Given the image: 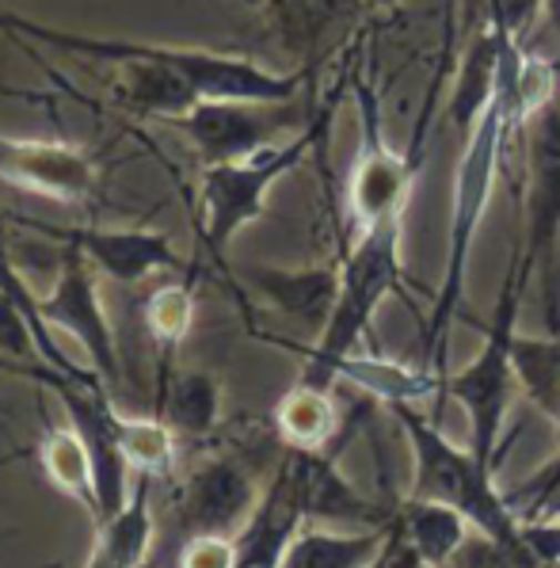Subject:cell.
I'll return each mask as SVG.
<instances>
[{"mask_svg": "<svg viewBox=\"0 0 560 568\" xmlns=\"http://www.w3.org/2000/svg\"><path fill=\"white\" fill-rule=\"evenodd\" d=\"M519 42H511L503 54V77L496 89L488 111L477 119V126L469 130L466 150H461L458 172H454V195H450V225H446V267H442V286L435 294V310L427 317L424 328V371L446 378V332H450L458 305L466 298V267L472 237H477L480 222L492 203L496 176H500L503 150L511 142V134L519 126H527V111L515 92V58H519Z\"/></svg>", "mask_w": 560, "mask_h": 568, "instance_id": "cell-1", "label": "cell"}, {"mask_svg": "<svg viewBox=\"0 0 560 568\" xmlns=\"http://www.w3.org/2000/svg\"><path fill=\"white\" fill-rule=\"evenodd\" d=\"M397 424L405 427L408 443H413L416 477L413 496L416 500L446 504L469 523L477 535L500 541V546L515 549V554H530L527 538H522V523L515 508L507 504L503 493H496L492 469H485L472 450L454 447L442 435L439 419H427L416 413L413 400H389ZM533 557V554H530Z\"/></svg>", "mask_w": 560, "mask_h": 568, "instance_id": "cell-2", "label": "cell"}, {"mask_svg": "<svg viewBox=\"0 0 560 568\" xmlns=\"http://www.w3.org/2000/svg\"><path fill=\"white\" fill-rule=\"evenodd\" d=\"M400 222L378 225L358 233L355 244L339 256V302L332 310L325 332L305 352L302 382L332 389L339 378V366L352 359L355 344L366 336L378 305L400 286Z\"/></svg>", "mask_w": 560, "mask_h": 568, "instance_id": "cell-3", "label": "cell"}, {"mask_svg": "<svg viewBox=\"0 0 560 568\" xmlns=\"http://www.w3.org/2000/svg\"><path fill=\"white\" fill-rule=\"evenodd\" d=\"M320 130L309 126L291 142H275L267 150L244 156V161L225 164H203V180H198V241L210 252L214 264H225V248L236 233H244L252 222L267 214V199L275 183L302 169V161L317 150Z\"/></svg>", "mask_w": 560, "mask_h": 568, "instance_id": "cell-4", "label": "cell"}, {"mask_svg": "<svg viewBox=\"0 0 560 568\" xmlns=\"http://www.w3.org/2000/svg\"><path fill=\"white\" fill-rule=\"evenodd\" d=\"M527 283L530 278L522 275L519 260H511L496 317L485 332V347L472 355L469 366H461L458 374H446L442 378V393H450L469 416V435H472L469 450L492 474H496V454H500L507 405H511V386H515L511 339H515V317H519V302Z\"/></svg>", "mask_w": 560, "mask_h": 568, "instance_id": "cell-5", "label": "cell"}, {"mask_svg": "<svg viewBox=\"0 0 560 568\" xmlns=\"http://www.w3.org/2000/svg\"><path fill=\"white\" fill-rule=\"evenodd\" d=\"M557 252H560V108L549 103V108H541L530 119L522 241L515 248L522 275L546 278L549 317L557 310Z\"/></svg>", "mask_w": 560, "mask_h": 568, "instance_id": "cell-6", "label": "cell"}, {"mask_svg": "<svg viewBox=\"0 0 560 568\" xmlns=\"http://www.w3.org/2000/svg\"><path fill=\"white\" fill-rule=\"evenodd\" d=\"M355 103H358V156L352 169V222L355 233L378 230V225L400 222L416 183V153H397L385 138L381 126V103L370 84L355 81Z\"/></svg>", "mask_w": 560, "mask_h": 568, "instance_id": "cell-7", "label": "cell"}, {"mask_svg": "<svg viewBox=\"0 0 560 568\" xmlns=\"http://www.w3.org/2000/svg\"><path fill=\"white\" fill-rule=\"evenodd\" d=\"M100 271L89 264L81 248H69L61 244V267L58 278L47 294L39 298V313L50 328L73 336L84 347L92 363V374L103 382L108 389H115L122 382V363H119V339L115 328L108 321L100 298Z\"/></svg>", "mask_w": 560, "mask_h": 568, "instance_id": "cell-8", "label": "cell"}, {"mask_svg": "<svg viewBox=\"0 0 560 568\" xmlns=\"http://www.w3.org/2000/svg\"><path fill=\"white\" fill-rule=\"evenodd\" d=\"M0 180L54 203H89L100 191V164L92 150L61 138L0 134Z\"/></svg>", "mask_w": 560, "mask_h": 568, "instance_id": "cell-9", "label": "cell"}, {"mask_svg": "<svg viewBox=\"0 0 560 568\" xmlns=\"http://www.w3.org/2000/svg\"><path fill=\"white\" fill-rule=\"evenodd\" d=\"M8 222H16L20 230H34L54 244H69L81 248L89 256V264L108 275L111 283L134 286L142 278L156 275V271L180 267V256L172 248V241L156 230H100V225H50L34 222L23 214H8Z\"/></svg>", "mask_w": 560, "mask_h": 568, "instance_id": "cell-10", "label": "cell"}, {"mask_svg": "<svg viewBox=\"0 0 560 568\" xmlns=\"http://www.w3.org/2000/svg\"><path fill=\"white\" fill-rule=\"evenodd\" d=\"M259 488L236 458H210L176 493L180 541L191 535H230L241 538L259 508Z\"/></svg>", "mask_w": 560, "mask_h": 568, "instance_id": "cell-11", "label": "cell"}, {"mask_svg": "<svg viewBox=\"0 0 560 568\" xmlns=\"http://www.w3.org/2000/svg\"><path fill=\"white\" fill-rule=\"evenodd\" d=\"M275 111L278 108H267V103L198 100L172 126L195 145L203 164H225V161H244V156L278 142L283 122H278Z\"/></svg>", "mask_w": 560, "mask_h": 568, "instance_id": "cell-12", "label": "cell"}, {"mask_svg": "<svg viewBox=\"0 0 560 568\" xmlns=\"http://www.w3.org/2000/svg\"><path fill=\"white\" fill-rule=\"evenodd\" d=\"M291 488L297 496L302 519H355V523H374V527H389L393 515L374 508L370 500L355 493L336 469V458L325 450H291V458L283 462Z\"/></svg>", "mask_w": 560, "mask_h": 568, "instance_id": "cell-13", "label": "cell"}, {"mask_svg": "<svg viewBox=\"0 0 560 568\" xmlns=\"http://www.w3.org/2000/svg\"><path fill=\"white\" fill-rule=\"evenodd\" d=\"M244 283L283 317L313 328L320 336L339 302V264L317 267H244Z\"/></svg>", "mask_w": 560, "mask_h": 568, "instance_id": "cell-14", "label": "cell"}, {"mask_svg": "<svg viewBox=\"0 0 560 568\" xmlns=\"http://www.w3.org/2000/svg\"><path fill=\"white\" fill-rule=\"evenodd\" d=\"M511 42H519V39L496 31L492 23H485V28L469 39L466 54H461V65H458V81H454L450 103H446V119H450V126L466 130V134L477 126V119L485 115L496 89H500L503 54H507Z\"/></svg>", "mask_w": 560, "mask_h": 568, "instance_id": "cell-15", "label": "cell"}, {"mask_svg": "<svg viewBox=\"0 0 560 568\" xmlns=\"http://www.w3.org/2000/svg\"><path fill=\"white\" fill-rule=\"evenodd\" d=\"M393 530L419 561L431 568H450V561L469 541V523L458 511L446 508V504L416 500V496H408L400 511L393 515Z\"/></svg>", "mask_w": 560, "mask_h": 568, "instance_id": "cell-16", "label": "cell"}, {"mask_svg": "<svg viewBox=\"0 0 560 568\" xmlns=\"http://www.w3.org/2000/svg\"><path fill=\"white\" fill-rule=\"evenodd\" d=\"M358 4H366V0H264L259 8L267 12L271 31L283 42L286 54L309 61L320 42L328 39V31L352 20Z\"/></svg>", "mask_w": 560, "mask_h": 568, "instance_id": "cell-17", "label": "cell"}, {"mask_svg": "<svg viewBox=\"0 0 560 568\" xmlns=\"http://www.w3.org/2000/svg\"><path fill=\"white\" fill-rule=\"evenodd\" d=\"M161 416L176 435H210L222 419V386L210 371H164Z\"/></svg>", "mask_w": 560, "mask_h": 568, "instance_id": "cell-18", "label": "cell"}, {"mask_svg": "<svg viewBox=\"0 0 560 568\" xmlns=\"http://www.w3.org/2000/svg\"><path fill=\"white\" fill-rule=\"evenodd\" d=\"M389 541V527L366 535H332V530H297L286 541L278 568H366Z\"/></svg>", "mask_w": 560, "mask_h": 568, "instance_id": "cell-19", "label": "cell"}, {"mask_svg": "<svg viewBox=\"0 0 560 568\" xmlns=\"http://www.w3.org/2000/svg\"><path fill=\"white\" fill-rule=\"evenodd\" d=\"M275 427L291 450H325L339 427L332 389L297 378V386L275 405Z\"/></svg>", "mask_w": 560, "mask_h": 568, "instance_id": "cell-20", "label": "cell"}, {"mask_svg": "<svg viewBox=\"0 0 560 568\" xmlns=\"http://www.w3.org/2000/svg\"><path fill=\"white\" fill-rule=\"evenodd\" d=\"M39 466L50 485L61 496L84 504L95 515V474H92V454L89 443L81 439L73 424L69 427H47L39 439Z\"/></svg>", "mask_w": 560, "mask_h": 568, "instance_id": "cell-21", "label": "cell"}, {"mask_svg": "<svg viewBox=\"0 0 560 568\" xmlns=\"http://www.w3.org/2000/svg\"><path fill=\"white\" fill-rule=\"evenodd\" d=\"M511 366L515 382L527 393L533 408H541L549 419H560V336H522L511 339Z\"/></svg>", "mask_w": 560, "mask_h": 568, "instance_id": "cell-22", "label": "cell"}, {"mask_svg": "<svg viewBox=\"0 0 560 568\" xmlns=\"http://www.w3.org/2000/svg\"><path fill=\"white\" fill-rule=\"evenodd\" d=\"M111 424H115V439L138 477L156 480V477L172 474L180 443H176V432L169 427V419L164 416H126L115 408Z\"/></svg>", "mask_w": 560, "mask_h": 568, "instance_id": "cell-23", "label": "cell"}, {"mask_svg": "<svg viewBox=\"0 0 560 568\" xmlns=\"http://www.w3.org/2000/svg\"><path fill=\"white\" fill-rule=\"evenodd\" d=\"M191 325H195V278H172L145 298V332L161 347L164 366H169L172 352L187 339Z\"/></svg>", "mask_w": 560, "mask_h": 568, "instance_id": "cell-24", "label": "cell"}, {"mask_svg": "<svg viewBox=\"0 0 560 568\" xmlns=\"http://www.w3.org/2000/svg\"><path fill=\"white\" fill-rule=\"evenodd\" d=\"M0 355L8 359H39V328H34L31 313L23 310L16 294L0 286Z\"/></svg>", "mask_w": 560, "mask_h": 568, "instance_id": "cell-25", "label": "cell"}, {"mask_svg": "<svg viewBox=\"0 0 560 568\" xmlns=\"http://www.w3.org/2000/svg\"><path fill=\"white\" fill-rule=\"evenodd\" d=\"M176 568H241V541L230 535H191L180 541Z\"/></svg>", "mask_w": 560, "mask_h": 568, "instance_id": "cell-26", "label": "cell"}, {"mask_svg": "<svg viewBox=\"0 0 560 568\" xmlns=\"http://www.w3.org/2000/svg\"><path fill=\"white\" fill-rule=\"evenodd\" d=\"M450 568H541L530 554H515V549L500 546V541L477 535L461 546V554L454 557Z\"/></svg>", "mask_w": 560, "mask_h": 568, "instance_id": "cell-27", "label": "cell"}, {"mask_svg": "<svg viewBox=\"0 0 560 568\" xmlns=\"http://www.w3.org/2000/svg\"><path fill=\"white\" fill-rule=\"evenodd\" d=\"M488 12H492L488 23H492L496 31L519 39V34L541 16V0H488Z\"/></svg>", "mask_w": 560, "mask_h": 568, "instance_id": "cell-28", "label": "cell"}, {"mask_svg": "<svg viewBox=\"0 0 560 568\" xmlns=\"http://www.w3.org/2000/svg\"><path fill=\"white\" fill-rule=\"evenodd\" d=\"M389 565L393 568H431V565L419 561L413 549H408L405 541H400V535L393 530V523H389Z\"/></svg>", "mask_w": 560, "mask_h": 568, "instance_id": "cell-29", "label": "cell"}, {"mask_svg": "<svg viewBox=\"0 0 560 568\" xmlns=\"http://www.w3.org/2000/svg\"><path fill=\"white\" fill-rule=\"evenodd\" d=\"M541 12L549 16V23H553V31L560 34V0H541Z\"/></svg>", "mask_w": 560, "mask_h": 568, "instance_id": "cell-30", "label": "cell"}, {"mask_svg": "<svg viewBox=\"0 0 560 568\" xmlns=\"http://www.w3.org/2000/svg\"><path fill=\"white\" fill-rule=\"evenodd\" d=\"M366 568H393V565H389V541H385V549H381V554L374 557V561L366 565Z\"/></svg>", "mask_w": 560, "mask_h": 568, "instance_id": "cell-31", "label": "cell"}, {"mask_svg": "<svg viewBox=\"0 0 560 568\" xmlns=\"http://www.w3.org/2000/svg\"><path fill=\"white\" fill-rule=\"evenodd\" d=\"M366 4H374V8H393V4H400V0H366Z\"/></svg>", "mask_w": 560, "mask_h": 568, "instance_id": "cell-32", "label": "cell"}, {"mask_svg": "<svg viewBox=\"0 0 560 568\" xmlns=\"http://www.w3.org/2000/svg\"><path fill=\"white\" fill-rule=\"evenodd\" d=\"M244 4H264V0H244Z\"/></svg>", "mask_w": 560, "mask_h": 568, "instance_id": "cell-33", "label": "cell"}, {"mask_svg": "<svg viewBox=\"0 0 560 568\" xmlns=\"http://www.w3.org/2000/svg\"><path fill=\"white\" fill-rule=\"evenodd\" d=\"M557 435H560V419H557Z\"/></svg>", "mask_w": 560, "mask_h": 568, "instance_id": "cell-34", "label": "cell"}]
</instances>
